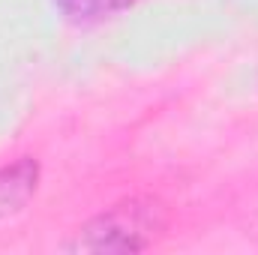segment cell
<instances>
[{"instance_id": "1", "label": "cell", "mask_w": 258, "mask_h": 255, "mask_svg": "<svg viewBox=\"0 0 258 255\" xmlns=\"http://www.w3.org/2000/svg\"><path fill=\"white\" fill-rule=\"evenodd\" d=\"M168 228V210L159 198L132 195L90 222H84L69 243L72 252H141L150 249Z\"/></svg>"}, {"instance_id": "2", "label": "cell", "mask_w": 258, "mask_h": 255, "mask_svg": "<svg viewBox=\"0 0 258 255\" xmlns=\"http://www.w3.org/2000/svg\"><path fill=\"white\" fill-rule=\"evenodd\" d=\"M39 186V165L30 156L15 159L0 168V219H9L27 207Z\"/></svg>"}, {"instance_id": "3", "label": "cell", "mask_w": 258, "mask_h": 255, "mask_svg": "<svg viewBox=\"0 0 258 255\" xmlns=\"http://www.w3.org/2000/svg\"><path fill=\"white\" fill-rule=\"evenodd\" d=\"M54 3L69 21H99L132 6V0H54Z\"/></svg>"}]
</instances>
